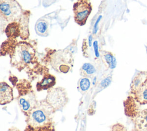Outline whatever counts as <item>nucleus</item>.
<instances>
[{
    "label": "nucleus",
    "instance_id": "1",
    "mask_svg": "<svg viewBox=\"0 0 147 131\" xmlns=\"http://www.w3.org/2000/svg\"><path fill=\"white\" fill-rule=\"evenodd\" d=\"M30 12L24 10L16 0H0L1 24L7 22L28 24Z\"/></svg>",
    "mask_w": 147,
    "mask_h": 131
},
{
    "label": "nucleus",
    "instance_id": "2",
    "mask_svg": "<svg viewBox=\"0 0 147 131\" xmlns=\"http://www.w3.org/2000/svg\"><path fill=\"white\" fill-rule=\"evenodd\" d=\"M55 110L47 100L40 101L27 114L28 124L38 128L51 122V118Z\"/></svg>",
    "mask_w": 147,
    "mask_h": 131
},
{
    "label": "nucleus",
    "instance_id": "3",
    "mask_svg": "<svg viewBox=\"0 0 147 131\" xmlns=\"http://www.w3.org/2000/svg\"><path fill=\"white\" fill-rule=\"evenodd\" d=\"M35 55L33 47L26 42H19L13 48L11 54L12 63L18 68H23L29 64Z\"/></svg>",
    "mask_w": 147,
    "mask_h": 131
},
{
    "label": "nucleus",
    "instance_id": "4",
    "mask_svg": "<svg viewBox=\"0 0 147 131\" xmlns=\"http://www.w3.org/2000/svg\"><path fill=\"white\" fill-rule=\"evenodd\" d=\"M51 65L57 71L67 73L72 66L71 54L65 51H57L52 57Z\"/></svg>",
    "mask_w": 147,
    "mask_h": 131
},
{
    "label": "nucleus",
    "instance_id": "5",
    "mask_svg": "<svg viewBox=\"0 0 147 131\" xmlns=\"http://www.w3.org/2000/svg\"><path fill=\"white\" fill-rule=\"evenodd\" d=\"M46 100L55 110H61L67 103L68 98L65 89L56 87L48 91Z\"/></svg>",
    "mask_w": 147,
    "mask_h": 131
},
{
    "label": "nucleus",
    "instance_id": "6",
    "mask_svg": "<svg viewBox=\"0 0 147 131\" xmlns=\"http://www.w3.org/2000/svg\"><path fill=\"white\" fill-rule=\"evenodd\" d=\"M92 10L90 3L81 0L75 3L73 6L75 21L80 26L84 25Z\"/></svg>",
    "mask_w": 147,
    "mask_h": 131
},
{
    "label": "nucleus",
    "instance_id": "7",
    "mask_svg": "<svg viewBox=\"0 0 147 131\" xmlns=\"http://www.w3.org/2000/svg\"><path fill=\"white\" fill-rule=\"evenodd\" d=\"M19 105L22 110L28 114L33 108L36 104L37 101L36 99L34 94L32 92L27 93L25 94H23L18 99Z\"/></svg>",
    "mask_w": 147,
    "mask_h": 131
},
{
    "label": "nucleus",
    "instance_id": "8",
    "mask_svg": "<svg viewBox=\"0 0 147 131\" xmlns=\"http://www.w3.org/2000/svg\"><path fill=\"white\" fill-rule=\"evenodd\" d=\"M13 99V90L6 82L0 83V103L6 105L9 103Z\"/></svg>",
    "mask_w": 147,
    "mask_h": 131
},
{
    "label": "nucleus",
    "instance_id": "9",
    "mask_svg": "<svg viewBox=\"0 0 147 131\" xmlns=\"http://www.w3.org/2000/svg\"><path fill=\"white\" fill-rule=\"evenodd\" d=\"M136 99L141 104L147 103V78L136 89L131 91Z\"/></svg>",
    "mask_w": 147,
    "mask_h": 131
},
{
    "label": "nucleus",
    "instance_id": "10",
    "mask_svg": "<svg viewBox=\"0 0 147 131\" xmlns=\"http://www.w3.org/2000/svg\"><path fill=\"white\" fill-rule=\"evenodd\" d=\"M56 84V78L51 74H46L36 84V88L38 91L46 90L51 88Z\"/></svg>",
    "mask_w": 147,
    "mask_h": 131
},
{
    "label": "nucleus",
    "instance_id": "11",
    "mask_svg": "<svg viewBox=\"0 0 147 131\" xmlns=\"http://www.w3.org/2000/svg\"><path fill=\"white\" fill-rule=\"evenodd\" d=\"M135 128L137 131H147V109L139 112L137 115Z\"/></svg>",
    "mask_w": 147,
    "mask_h": 131
},
{
    "label": "nucleus",
    "instance_id": "12",
    "mask_svg": "<svg viewBox=\"0 0 147 131\" xmlns=\"http://www.w3.org/2000/svg\"><path fill=\"white\" fill-rule=\"evenodd\" d=\"M49 28V22L44 18H40L35 25V30L36 33L41 36L48 35Z\"/></svg>",
    "mask_w": 147,
    "mask_h": 131
},
{
    "label": "nucleus",
    "instance_id": "13",
    "mask_svg": "<svg viewBox=\"0 0 147 131\" xmlns=\"http://www.w3.org/2000/svg\"><path fill=\"white\" fill-rule=\"evenodd\" d=\"M80 75L83 77H87L95 74L96 70L94 66L90 63H84L80 70Z\"/></svg>",
    "mask_w": 147,
    "mask_h": 131
},
{
    "label": "nucleus",
    "instance_id": "14",
    "mask_svg": "<svg viewBox=\"0 0 147 131\" xmlns=\"http://www.w3.org/2000/svg\"><path fill=\"white\" fill-rule=\"evenodd\" d=\"M103 58L110 69H114L117 66V60L115 57L111 52H103Z\"/></svg>",
    "mask_w": 147,
    "mask_h": 131
},
{
    "label": "nucleus",
    "instance_id": "15",
    "mask_svg": "<svg viewBox=\"0 0 147 131\" xmlns=\"http://www.w3.org/2000/svg\"><path fill=\"white\" fill-rule=\"evenodd\" d=\"M91 82L88 78L82 77L81 78L78 83V88L81 93H85L90 87Z\"/></svg>",
    "mask_w": 147,
    "mask_h": 131
},
{
    "label": "nucleus",
    "instance_id": "16",
    "mask_svg": "<svg viewBox=\"0 0 147 131\" xmlns=\"http://www.w3.org/2000/svg\"><path fill=\"white\" fill-rule=\"evenodd\" d=\"M35 131H55V129L52 123L49 122L43 126L35 128Z\"/></svg>",
    "mask_w": 147,
    "mask_h": 131
},
{
    "label": "nucleus",
    "instance_id": "17",
    "mask_svg": "<svg viewBox=\"0 0 147 131\" xmlns=\"http://www.w3.org/2000/svg\"><path fill=\"white\" fill-rule=\"evenodd\" d=\"M111 80H112V78L111 76H109L105 78L100 82V83L99 84L100 87L103 89L106 88L111 84Z\"/></svg>",
    "mask_w": 147,
    "mask_h": 131
},
{
    "label": "nucleus",
    "instance_id": "18",
    "mask_svg": "<svg viewBox=\"0 0 147 131\" xmlns=\"http://www.w3.org/2000/svg\"><path fill=\"white\" fill-rule=\"evenodd\" d=\"M102 17V16L101 15H100V16L98 17V18L96 19V22H95V24H94V25L93 29H92V33H93V34H96V33H97L98 30V24H99V22H100V21Z\"/></svg>",
    "mask_w": 147,
    "mask_h": 131
},
{
    "label": "nucleus",
    "instance_id": "19",
    "mask_svg": "<svg viewBox=\"0 0 147 131\" xmlns=\"http://www.w3.org/2000/svg\"><path fill=\"white\" fill-rule=\"evenodd\" d=\"M93 47L94 49V53L96 57H99L100 56L99 51H98V41L95 40L93 43Z\"/></svg>",
    "mask_w": 147,
    "mask_h": 131
},
{
    "label": "nucleus",
    "instance_id": "20",
    "mask_svg": "<svg viewBox=\"0 0 147 131\" xmlns=\"http://www.w3.org/2000/svg\"><path fill=\"white\" fill-rule=\"evenodd\" d=\"M25 131H35V128L28 125Z\"/></svg>",
    "mask_w": 147,
    "mask_h": 131
},
{
    "label": "nucleus",
    "instance_id": "21",
    "mask_svg": "<svg viewBox=\"0 0 147 131\" xmlns=\"http://www.w3.org/2000/svg\"><path fill=\"white\" fill-rule=\"evenodd\" d=\"M92 34H90L89 36H88V45L90 47H91L92 45Z\"/></svg>",
    "mask_w": 147,
    "mask_h": 131
},
{
    "label": "nucleus",
    "instance_id": "22",
    "mask_svg": "<svg viewBox=\"0 0 147 131\" xmlns=\"http://www.w3.org/2000/svg\"><path fill=\"white\" fill-rule=\"evenodd\" d=\"M146 53H147V46H146Z\"/></svg>",
    "mask_w": 147,
    "mask_h": 131
}]
</instances>
